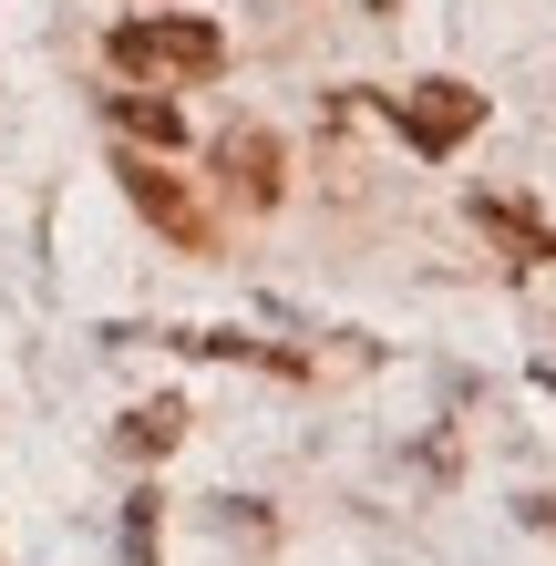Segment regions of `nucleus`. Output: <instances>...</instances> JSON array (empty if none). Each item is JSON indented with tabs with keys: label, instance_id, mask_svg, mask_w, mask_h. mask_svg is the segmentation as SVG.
<instances>
[{
	"label": "nucleus",
	"instance_id": "nucleus-1",
	"mask_svg": "<svg viewBox=\"0 0 556 566\" xmlns=\"http://www.w3.org/2000/svg\"><path fill=\"white\" fill-rule=\"evenodd\" d=\"M114 73H135V83H207V73H227V31L196 21V11L114 21Z\"/></svg>",
	"mask_w": 556,
	"mask_h": 566
},
{
	"label": "nucleus",
	"instance_id": "nucleus-2",
	"mask_svg": "<svg viewBox=\"0 0 556 566\" xmlns=\"http://www.w3.org/2000/svg\"><path fill=\"white\" fill-rule=\"evenodd\" d=\"M391 114H402V145H412V155H453V145L484 124V93H474V83H453V73H433V83L391 93Z\"/></svg>",
	"mask_w": 556,
	"mask_h": 566
},
{
	"label": "nucleus",
	"instance_id": "nucleus-3",
	"mask_svg": "<svg viewBox=\"0 0 556 566\" xmlns=\"http://www.w3.org/2000/svg\"><path fill=\"white\" fill-rule=\"evenodd\" d=\"M114 176H124V196H135V207H145L155 227H166L176 248H207V238H217V227H207V207H196V196H186L176 176H155V155H124Z\"/></svg>",
	"mask_w": 556,
	"mask_h": 566
},
{
	"label": "nucleus",
	"instance_id": "nucleus-4",
	"mask_svg": "<svg viewBox=\"0 0 556 566\" xmlns=\"http://www.w3.org/2000/svg\"><path fill=\"white\" fill-rule=\"evenodd\" d=\"M474 227L515 258V269H556V227L536 207H515V196H474Z\"/></svg>",
	"mask_w": 556,
	"mask_h": 566
},
{
	"label": "nucleus",
	"instance_id": "nucleus-5",
	"mask_svg": "<svg viewBox=\"0 0 556 566\" xmlns=\"http://www.w3.org/2000/svg\"><path fill=\"white\" fill-rule=\"evenodd\" d=\"M217 176L248 196V207H279L289 196V176H279V135H258V124H238V135L217 145Z\"/></svg>",
	"mask_w": 556,
	"mask_h": 566
},
{
	"label": "nucleus",
	"instance_id": "nucleus-6",
	"mask_svg": "<svg viewBox=\"0 0 556 566\" xmlns=\"http://www.w3.org/2000/svg\"><path fill=\"white\" fill-rule=\"evenodd\" d=\"M114 124H124V135H145L155 155L186 145V114H176V104H155V93H114Z\"/></svg>",
	"mask_w": 556,
	"mask_h": 566
},
{
	"label": "nucleus",
	"instance_id": "nucleus-7",
	"mask_svg": "<svg viewBox=\"0 0 556 566\" xmlns=\"http://www.w3.org/2000/svg\"><path fill=\"white\" fill-rule=\"evenodd\" d=\"M176 432H186V412H176V402H155V412H124V432H114V443H124V453H166Z\"/></svg>",
	"mask_w": 556,
	"mask_h": 566
}]
</instances>
